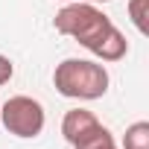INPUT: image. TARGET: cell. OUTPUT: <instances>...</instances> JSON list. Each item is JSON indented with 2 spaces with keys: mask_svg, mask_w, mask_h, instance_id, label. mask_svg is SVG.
<instances>
[{
  "mask_svg": "<svg viewBox=\"0 0 149 149\" xmlns=\"http://www.w3.org/2000/svg\"><path fill=\"white\" fill-rule=\"evenodd\" d=\"M56 29L61 35L76 38L85 50H91L102 61H120L129 53L126 35L94 3H67L56 15Z\"/></svg>",
  "mask_w": 149,
  "mask_h": 149,
  "instance_id": "1",
  "label": "cell"
},
{
  "mask_svg": "<svg viewBox=\"0 0 149 149\" xmlns=\"http://www.w3.org/2000/svg\"><path fill=\"white\" fill-rule=\"evenodd\" d=\"M123 146H126V149H149V123H146V120L132 123V126L126 129Z\"/></svg>",
  "mask_w": 149,
  "mask_h": 149,
  "instance_id": "6",
  "label": "cell"
},
{
  "mask_svg": "<svg viewBox=\"0 0 149 149\" xmlns=\"http://www.w3.org/2000/svg\"><path fill=\"white\" fill-rule=\"evenodd\" d=\"M129 15H132V24L137 26V32H149V0H129Z\"/></svg>",
  "mask_w": 149,
  "mask_h": 149,
  "instance_id": "7",
  "label": "cell"
},
{
  "mask_svg": "<svg viewBox=\"0 0 149 149\" xmlns=\"http://www.w3.org/2000/svg\"><path fill=\"white\" fill-rule=\"evenodd\" d=\"M88 3H108V0H88Z\"/></svg>",
  "mask_w": 149,
  "mask_h": 149,
  "instance_id": "9",
  "label": "cell"
},
{
  "mask_svg": "<svg viewBox=\"0 0 149 149\" xmlns=\"http://www.w3.org/2000/svg\"><path fill=\"white\" fill-rule=\"evenodd\" d=\"M3 126L9 134L15 137H38L41 129H44V105L26 94H18V97H9L3 102Z\"/></svg>",
  "mask_w": 149,
  "mask_h": 149,
  "instance_id": "3",
  "label": "cell"
},
{
  "mask_svg": "<svg viewBox=\"0 0 149 149\" xmlns=\"http://www.w3.org/2000/svg\"><path fill=\"white\" fill-rule=\"evenodd\" d=\"M70 146H73V149H117V143H114L111 132H108L102 123L91 126V129H88L82 137H76Z\"/></svg>",
  "mask_w": 149,
  "mask_h": 149,
  "instance_id": "5",
  "label": "cell"
},
{
  "mask_svg": "<svg viewBox=\"0 0 149 149\" xmlns=\"http://www.w3.org/2000/svg\"><path fill=\"white\" fill-rule=\"evenodd\" d=\"M12 73H15V64L6 58V56H0V85H6L12 79Z\"/></svg>",
  "mask_w": 149,
  "mask_h": 149,
  "instance_id": "8",
  "label": "cell"
},
{
  "mask_svg": "<svg viewBox=\"0 0 149 149\" xmlns=\"http://www.w3.org/2000/svg\"><path fill=\"white\" fill-rule=\"evenodd\" d=\"M100 120L94 117V111H88V108H73V111H67L64 114V120H61V134H64V140L67 143H73L76 137H82L91 126H97Z\"/></svg>",
  "mask_w": 149,
  "mask_h": 149,
  "instance_id": "4",
  "label": "cell"
},
{
  "mask_svg": "<svg viewBox=\"0 0 149 149\" xmlns=\"http://www.w3.org/2000/svg\"><path fill=\"white\" fill-rule=\"evenodd\" d=\"M53 85L61 97L70 100H100L108 91V70L88 58H64L56 64Z\"/></svg>",
  "mask_w": 149,
  "mask_h": 149,
  "instance_id": "2",
  "label": "cell"
},
{
  "mask_svg": "<svg viewBox=\"0 0 149 149\" xmlns=\"http://www.w3.org/2000/svg\"><path fill=\"white\" fill-rule=\"evenodd\" d=\"M64 3H67V0H64Z\"/></svg>",
  "mask_w": 149,
  "mask_h": 149,
  "instance_id": "10",
  "label": "cell"
}]
</instances>
